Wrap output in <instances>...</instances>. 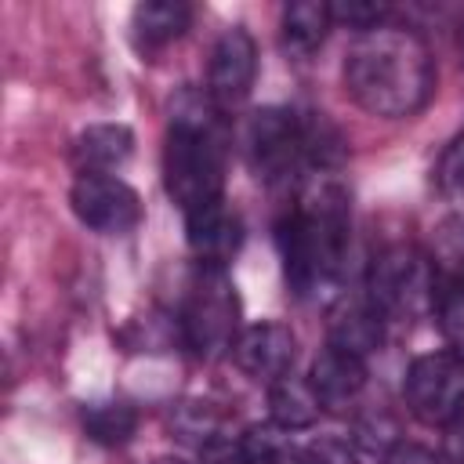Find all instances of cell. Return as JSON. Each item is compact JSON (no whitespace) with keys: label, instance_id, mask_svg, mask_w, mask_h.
<instances>
[{"label":"cell","instance_id":"obj_17","mask_svg":"<svg viewBox=\"0 0 464 464\" xmlns=\"http://www.w3.org/2000/svg\"><path fill=\"white\" fill-rule=\"evenodd\" d=\"M428 261H431L435 276H442L446 283H464V210L446 214L431 228Z\"/></svg>","mask_w":464,"mask_h":464},{"label":"cell","instance_id":"obj_27","mask_svg":"<svg viewBox=\"0 0 464 464\" xmlns=\"http://www.w3.org/2000/svg\"><path fill=\"white\" fill-rule=\"evenodd\" d=\"M160 464H181V460H160Z\"/></svg>","mask_w":464,"mask_h":464},{"label":"cell","instance_id":"obj_24","mask_svg":"<svg viewBox=\"0 0 464 464\" xmlns=\"http://www.w3.org/2000/svg\"><path fill=\"white\" fill-rule=\"evenodd\" d=\"M246 453H250V464H297V453L294 450H283L279 442H272V439H250V446H246Z\"/></svg>","mask_w":464,"mask_h":464},{"label":"cell","instance_id":"obj_3","mask_svg":"<svg viewBox=\"0 0 464 464\" xmlns=\"http://www.w3.org/2000/svg\"><path fill=\"white\" fill-rule=\"evenodd\" d=\"M163 181L181 214H196L225 199V134L214 98L181 91L170 105L163 138Z\"/></svg>","mask_w":464,"mask_h":464},{"label":"cell","instance_id":"obj_1","mask_svg":"<svg viewBox=\"0 0 464 464\" xmlns=\"http://www.w3.org/2000/svg\"><path fill=\"white\" fill-rule=\"evenodd\" d=\"M348 225L352 203L344 185L330 174H312L279 221L283 276L301 301H319L337 290L348 257Z\"/></svg>","mask_w":464,"mask_h":464},{"label":"cell","instance_id":"obj_22","mask_svg":"<svg viewBox=\"0 0 464 464\" xmlns=\"http://www.w3.org/2000/svg\"><path fill=\"white\" fill-rule=\"evenodd\" d=\"M297 464H359L355 450L344 439H315L297 453Z\"/></svg>","mask_w":464,"mask_h":464},{"label":"cell","instance_id":"obj_7","mask_svg":"<svg viewBox=\"0 0 464 464\" xmlns=\"http://www.w3.org/2000/svg\"><path fill=\"white\" fill-rule=\"evenodd\" d=\"M69 203H72V214L102 236L130 232L141 221L138 192L116 174H80L72 181Z\"/></svg>","mask_w":464,"mask_h":464},{"label":"cell","instance_id":"obj_12","mask_svg":"<svg viewBox=\"0 0 464 464\" xmlns=\"http://www.w3.org/2000/svg\"><path fill=\"white\" fill-rule=\"evenodd\" d=\"M384 341V315L381 308L362 294V297H348L330 312V344L344 348L359 359H366L370 352H377Z\"/></svg>","mask_w":464,"mask_h":464},{"label":"cell","instance_id":"obj_10","mask_svg":"<svg viewBox=\"0 0 464 464\" xmlns=\"http://www.w3.org/2000/svg\"><path fill=\"white\" fill-rule=\"evenodd\" d=\"M308 384L319 399L323 410H344L348 402H355L366 388V359L326 344L308 370Z\"/></svg>","mask_w":464,"mask_h":464},{"label":"cell","instance_id":"obj_5","mask_svg":"<svg viewBox=\"0 0 464 464\" xmlns=\"http://www.w3.org/2000/svg\"><path fill=\"white\" fill-rule=\"evenodd\" d=\"M366 297L384 319H413L435 304V268L417 246L395 243L370 261Z\"/></svg>","mask_w":464,"mask_h":464},{"label":"cell","instance_id":"obj_25","mask_svg":"<svg viewBox=\"0 0 464 464\" xmlns=\"http://www.w3.org/2000/svg\"><path fill=\"white\" fill-rule=\"evenodd\" d=\"M384 464H439L431 450L417 446V442H395L388 453H384Z\"/></svg>","mask_w":464,"mask_h":464},{"label":"cell","instance_id":"obj_15","mask_svg":"<svg viewBox=\"0 0 464 464\" xmlns=\"http://www.w3.org/2000/svg\"><path fill=\"white\" fill-rule=\"evenodd\" d=\"M334 25V14H330V4L323 0H297V4H286L283 7V47L297 58H308L312 51L323 47L326 33Z\"/></svg>","mask_w":464,"mask_h":464},{"label":"cell","instance_id":"obj_14","mask_svg":"<svg viewBox=\"0 0 464 464\" xmlns=\"http://www.w3.org/2000/svg\"><path fill=\"white\" fill-rule=\"evenodd\" d=\"M130 152H134V134L123 123H94L80 130L72 145V156L83 174H109L112 167L127 163Z\"/></svg>","mask_w":464,"mask_h":464},{"label":"cell","instance_id":"obj_9","mask_svg":"<svg viewBox=\"0 0 464 464\" xmlns=\"http://www.w3.org/2000/svg\"><path fill=\"white\" fill-rule=\"evenodd\" d=\"M294 355H297V337L286 323H276V319L239 330V337L232 344L236 366L246 377L265 381V384H276L279 377H286L294 366Z\"/></svg>","mask_w":464,"mask_h":464},{"label":"cell","instance_id":"obj_16","mask_svg":"<svg viewBox=\"0 0 464 464\" xmlns=\"http://www.w3.org/2000/svg\"><path fill=\"white\" fill-rule=\"evenodd\" d=\"M268 410H272V420H276L283 431H297V428L315 424V417H319L323 406H319V399H315L308 377L301 381V377L286 373V377H279L276 384H268Z\"/></svg>","mask_w":464,"mask_h":464},{"label":"cell","instance_id":"obj_26","mask_svg":"<svg viewBox=\"0 0 464 464\" xmlns=\"http://www.w3.org/2000/svg\"><path fill=\"white\" fill-rule=\"evenodd\" d=\"M446 446H450V453L453 457H464V402L457 406V413H453V420L446 424Z\"/></svg>","mask_w":464,"mask_h":464},{"label":"cell","instance_id":"obj_19","mask_svg":"<svg viewBox=\"0 0 464 464\" xmlns=\"http://www.w3.org/2000/svg\"><path fill=\"white\" fill-rule=\"evenodd\" d=\"M435 312H439V330H442L450 352L464 359V283H450L439 294Z\"/></svg>","mask_w":464,"mask_h":464},{"label":"cell","instance_id":"obj_21","mask_svg":"<svg viewBox=\"0 0 464 464\" xmlns=\"http://www.w3.org/2000/svg\"><path fill=\"white\" fill-rule=\"evenodd\" d=\"M435 185L446 196H464V130L442 149V156L435 163Z\"/></svg>","mask_w":464,"mask_h":464},{"label":"cell","instance_id":"obj_4","mask_svg":"<svg viewBox=\"0 0 464 464\" xmlns=\"http://www.w3.org/2000/svg\"><path fill=\"white\" fill-rule=\"evenodd\" d=\"M239 337V297L225 265H196L188 294L181 304V341L199 359H218L232 352Z\"/></svg>","mask_w":464,"mask_h":464},{"label":"cell","instance_id":"obj_11","mask_svg":"<svg viewBox=\"0 0 464 464\" xmlns=\"http://www.w3.org/2000/svg\"><path fill=\"white\" fill-rule=\"evenodd\" d=\"M185 232H188V246L196 250L203 265H225L239 250V239H243V225L236 210H228L225 199L196 214H185Z\"/></svg>","mask_w":464,"mask_h":464},{"label":"cell","instance_id":"obj_8","mask_svg":"<svg viewBox=\"0 0 464 464\" xmlns=\"http://www.w3.org/2000/svg\"><path fill=\"white\" fill-rule=\"evenodd\" d=\"M257 76V44L243 25H232L218 36L210 51V69H207V94L214 98L218 109H232L246 102L250 87Z\"/></svg>","mask_w":464,"mask_h":464},{"label":"cell","instance_id":"obj_18","mask_svg":"<svg viewBox=\"0 0 464 464\" xmlns=\"http://www.w3.org/2000/svg\"><path fill=\"white\" fill-rule=\"evenodd\" d=\"M83 428L102 446H123L138 428V413L127 402H91L83 406Z\"/></svg>","mask_w":464,"mask_h":464},{"label":"cell","instance_id":"obj_20","mask_svg":"<svg viewBox=\"0 0 464 464\" xmlns=\"http://www.w3.org/2000/svg\"><path fill=\"white\" fill-rule=\"evenodd\" d=\"M388 4H373V0H337L330 4V14L337 25H348V29H359V33H370L377 25L388 22Z\"/></svg>","mask_w":464,"mask_h":464},{"label":"cell","instance_id":"obj_2","mask_svg":"<svg viewBox=\"0 0 464 464\" xmlns=\"http://www.w3.org/2000/svg\"><path fill=\"white\" fill-rule=\"evenodd\" d=\"M344 91L370 116L402 120L420 112L435 91L428 44L413 29L392 22L359 33L344 58Z\"/></svg>","mask_w":464,"mask_h":464},{"label":"cell","instance_id":"obj_23","mask_svg":"<svg viewBox=\"0 0 464 464\" xmlns=\"http://www.w3.org/2000/svg\"><path fill=\"white\" fill-rule=\"evenodd\" d=\"M199 464H250V453H246L243 442H232V439L218 435L207 446H199Z\"/></svg>","mask_w":464,"mask_h":464},{"label":"cell","instance_id":"obj_6","mask_svg":"<svg viewBox=\"0 0 464 464\" xmlns=\"http://www.w3.org/2000/svg\"><path fill=\"white\" fill-rule=\"evenodd\" d=\"M406 406L424 424H450L464 402V359L453 352L417 355L402 381Z\"/></svg>","mask_w":464,"mask_h":464},{"label":"cell","instance_id":"obj_13","mask_svg":"<svg viewBox=\"0 0 464 464\" xmlns=\"http://www.w3.org/2000/svg\"><path fill=\"white\" fill-rule=\"evenodd\" d=\"M192 25V7L181 0H145L130 11V40L138 51H160L185 36Z\"/></svg>","mask_w":464,"mask_h":464}]
</instances>
